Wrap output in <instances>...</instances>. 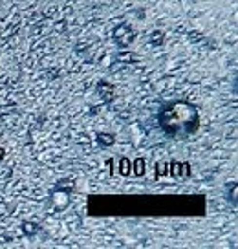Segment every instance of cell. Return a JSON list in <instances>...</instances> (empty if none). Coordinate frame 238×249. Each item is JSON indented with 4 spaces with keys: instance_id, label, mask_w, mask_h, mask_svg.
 Returning a JSON list of instances; mask_svg holds the SVG:
<instances>
[{
    "instance_id": "cell-1",
    "label": "cell",
    "mask_w": 238,
    "mask_h": 249,
    "mask_svg": "<svg viewBox=\"0 0 238 249\" xmlns=\"http://www.w3.org/2000/svg\"><path fill=\"white\" fill-rule=\"evenodd\" d=\"M160 124L165 132L174 138H187L198 130L200 116L194 105L185 101L169 103L160 110Z\"/></svg>"
},
{
    "instance_id": "cell-2",
    "label": "cell",
    "mask_w": 238,
    "mask_h": 249,
    "mask_svg": "<svg viewBox=\"0 0 238 249\" xmlns=\"http://www.w3.org/2000/svg\"><path fill=\"white\" fill-rule=\"evenodd\" d=\"M134 37H136V31L132 30L128 24H121L114 31V40L119 46H128L132 40H134Z\"/></svg>"
},
{
    "instance_id": "cell-3",
    "label": "cell",
    "mask_w": 238,
    "mask_h": 249,
    "mask_svg": "<svg viewBox=\"0 0 238 249\" xmlns=\"http://www.w3.org/2000/svg\"><path fill=\"white\" fill-rule=\"evenodd\" d=\"M97 140H99V143H103V145H112V143H114V136H112V134H99Z\"/></svg>"
},
{
    "instance_id": "cell-4",
    "label": "cell",
    "mask_w": 238,
    "mask_h": 249,
    "mask_svg": "<svg viewBox=\"0 0 238 249\" xmlns=\"http://www.w3.org/2000/svg\"><path fill=\"white\" fill-rule=\"evenodd\" d=\"M128 172H130L128 171V160L123 158V160H121V174H128Z\"/></svg>"
},
{
    "instance_id": "cell-5",
    "label": "cell",
    "mask_w": 238,
    "mask_h": 249,
    "mask_svg": "<svg viewBox=\"0 0 238 249\" xmlns=\"http://www.w3.org/2000/svg\"><path fill=\"white\" fill-rule=\"evenodd\" d=\"M141 167H143V160H138V161H136V174H143V169H141Z\"/></svg>"
},
{
    "instance_id": "cell-6",
    "label": "cell",
    "mask_w": 238,
    "mask_h": 249,
    "mask_svg": "<svg viewBox=\"0 0 238 249\" xmlns=\"http://www.w3.org/2000/svg\"><path fill=\"white\" fill-rule=\"evenodd\" d=\"M2 158H4V150L0 148V161H2Z\"/></svg>"
}]
</instances>
